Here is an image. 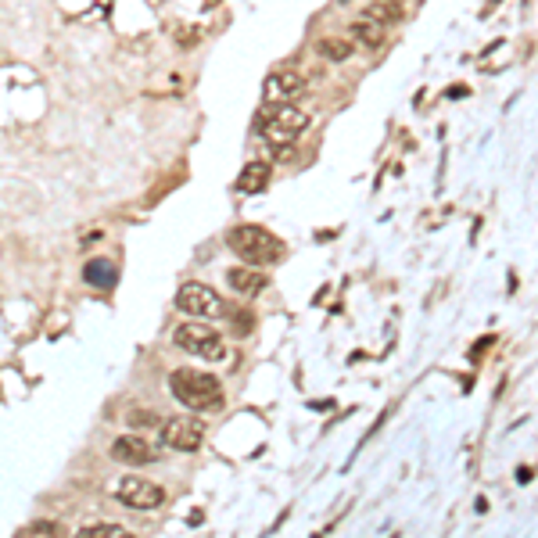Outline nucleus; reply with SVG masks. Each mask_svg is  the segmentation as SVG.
<instances>
[{
    "mask_svg": "<svg viewBox=\"0 0 538 538\" xmlns=\"http://www.w3.org/2000/svg\"><path fill=\"white\" fill-rule=\"evenodd\" d=\"M169 391H173V399L179 406H187L194 413H212V410H219L227 402L219 377H212L205 370H194V366H177L169 373Z\"/></svg>",
    "mask_w": 538,
    "mask_h": 538,
    "instance_id": "obj_1",
    "label": "nucleus"
},
{
    "mask_svg": "<svg viewBox=\"0 0 538 538\" xmlns=\"http://www.w3.org/2000/svg\"><path fill=\"white\" fill-rule=\"evenodd\" d=\"M230 251L238 255L244 266H273V262H280L284 259V244L273 238L266 227H255V223H244V227H234L230 230Z\"/></svg>",
    "mask_w": 538,
    "mask_h": 538,
    "instance_id": "obj_2",
    "label": "nucleus"
},
{
    "mask_svg": "<svg viewBox=\"0 0 538 538\" xmlns=\"http://www.w3.org/2000/svg\"><path fill=\"white\" fill-rule=\"evenodd\" d=\"M259 137L269 144V147H288V144H295L301 133L309 129V112L299 108V105H273L269 112H262L259 116Z\"/></svg>",
    "mask_w": 538,
    "mask_h": 538,
    "instance_id": "obj_3",
    "label": "nucleus"
},
{
    "mask_svg": "<svg viewBox=\"0 0 538 538\" xmlns=\"http://www.w3.org/2000/svg\"><path fill=\"white\" fill-rule=\"evenodd\" d=\"M173 341H177V349H183L187 356H198V359H205V362H223V359H227L223 338H219L212 327L198 323V320L179 323L177 334H173Z\"/></svg>",
    "mask_w": 538,
    "mask_h": 538,
    "instance_id": "obj_4",
    "label": "nucleus"
},
{
    "mask_svg": "<svg viewBox=\"0 0 538 538\" xmlns=\"http://www.w3.org/2000/svg\"><path fill=\"white\" fill-rule=\"evenodd\" d=\"M177 309L187 312L190 320H216V316H227V301L219 299L216 288L208 284H183L177 291Z\"/></svg>",
    "mask_w": 538,
    "mask_h": 538,
    "instance_id": "obj_5",
    "label": "nucleus"
},
{
    "mask_svg": "<svg viewBox=\"0 0 538 538\" xmlns=\"http://www.w3.org/2000/svg\"><path fill=\"white\" fill-rule=\"evenodd\" d=\"M116 499H119L126 510H158L169 495H166L162 484L140 478V474H129V478H122L116 484Z\"/></svg>",
    "mask_w": 538,
    "mask_h": 538,
    "instance_id": "obj_6",
    "label": "nucleus"
},
{
    "mask_svg": "<svg viewBox=\"0 0 538 538\" xmlns=\"http://www.w3.org/2000/svg\"><path fill=\"white\" fill-rule=\"evenodd\" d=\"M158 434H162V442H166L169 449H177V452H198L201 442H205V427H201V420H194V417L166 420V423L158 427Z\"/></svg>",
    "mask_w": 538,
    "mask_h": 538,
    "instance_id": "obj_7",
    "label": "nucleus"
},
{
    "mask_svg": "<svg viewBox=\"0 0 538 538\" xmlns=\"http://www.w3.org/2000/svg\"><path fill=\"white\" fill-rule=\"evenodd\" d=\"M301 90H305V76L295 68H280V72L266 76V83H262V97L269 105H291Z\"/></svg>",
    "mask_w": 538,
    "mask_h": 538,
    "instance_id": "obj_8",
    "label": "nucleus"
},
{
    "mask_svg": "<svg viewBox=\"0 0 538 538\" xmlns=\"http://www.w3.org/2000/svg\"><path fill=\"white\" fill-rule=\"evenodd\" d=\"M112 460H119L126 467H144V463L158 460V449L151 442H144L140 434H122L112 442Z\"/></svg>",
    "mask_w": 538,
    "mask_h": 538,
    "instance_id": "obj_9",
    "label": "nucleus"
},
{
    "mask_svg": "<svg viewBox=\"0 0 538 538\" xmlns=\"http://www.w3.org/2000/svg\"><path fill=\"white\" fill-rule=\"evenodd\" d=\"M227 280H230V288L240 291V295H259L262 288H266V273H259V269H251V266H234L230 273H227Z\"/></svg>",
    "mask_w": 538,
    "mask_h": 538,
    "instance_id": "obj_10",
    "label": "nucleus"
},
{
    "mask_svg": "<svg viewBox=\"0 0 538 538\" xmlns=\"http://www.w3.org/2000/svg\"><path fill=\"white\" fill-rule=\"evenodd\" d=\"M384 36H388V25H381V22L366 18V15L352 22V40H359L366 51H377V47L384 44Z\"/></svg>",
    "mask_w": 538,
    "mask_h": 538,
    "instance_id": "obj_11",
    "label": "nucleus"
},
{
    "mask_svg": "<svg viewBox=\"0 0 538 538\" xmlns=\"http://www.w3.org/2000/svg\"><path fill=\"white\" fill-rule=\"evenodd\" d=\"M83 280H86L90 288H97V291H108V288L116 284V266H112L108 259H90V262L83 266Z\"/></svg>",
    "mask_w": 538,
    "mask_h": 538,
    "instance_id": "obj_12",
    "label": "nucleus"
},
{
    "mask_svg": "<svg viewBox=\"0 0 538 538\" xmlns=\"http://www.w3.org/2000/svg\"><path fill=\"white\" fill-rule=\"evenodd\" d=\"M269 183V166L266 162H251V166H244V173H240L238 187L244 194H259L262 187Z\"/></svg>",
    "mask_w": 538,
    "mask_h": 538,
    "instance_id": "obj_13",
    "label": "nucleus"
},
{
    "mask_svg": "<svg viewBox=\"0 0 538 538\" xmlns=\"http://www.w3.org/2000/svg\"><path fill=\"white\" fill-rule=\"evenodd\" d=\"M316 51L327 61H345L352 55V40L349 36H320L316 40Z\"/></svg>",
    "mask_w": 538,
    "mask_h": 538,
    "instance_id": "obj_14",
    "label": "nucleus"
},
{
    "mask_svg": "<svg viewBox=\"0 0 538 538\" xmlns=\"http://www.w3.org/2000/svg\"><path fill=\"white\" fill-rule=\"evenodd\" d=\"M76 538H137L129 528H122V524H90V528H83Z\"/></svg>",
    "mask_w": 538,
    "mask_h": 538,
    "instance_id": "obj_15",
    "label": "nucleus"
},
{
    "mask_svg": "<svg viewBox=\"0 0 538 538\" xmlns=\"http://www.w3.org/2000/svg\"><path fill=\"white\" fill-rule=\"evenodd\" d=\"M366 18H373V22H381V25H391L395 18H399V7H391V4H373L370 11H366Z\"/></svg>",
    "mask_w": 538,
    "mask_h": 538,
    "instance_id": "obj_16",
    "label": "nucleus"
},
{
    "mask_svg": "<svg viewBox=\"0 0 538 538\" xmlns=\"http://www.w3.org/2000/svg\"><path fill=\"white\" fill-rule=\"evenodd\" d=\"M129 423H133V427H140V423H155V417H151L147 410H140V413H129Z\"/></svg>",
    "mask_w": 538,
    "mask_h": 538,
    "instance_id": "obj_17",
    "label": "nucleus"
}]
</instances>
